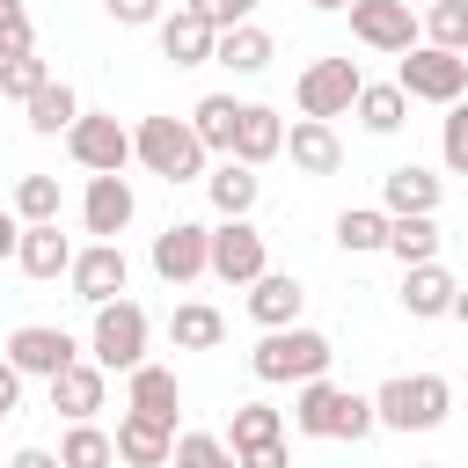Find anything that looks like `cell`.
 Returning a JSON list of instances; mask_svg holds the SVG:
<instances>
[{"label":"cell","mask_w":468,"mask_h":468,"mask_svg":"<svg viewBox=\"0 0 468 468\" xmlns=\"http://www.w3.org/2000/svg\"><path fill=\"white\" fill-rule=\"evenodd\" d=\"M117 461H132V468H168V461H176V424H161V417H146V410H124V417H117Z\"/></svg>","instance_id":"obj_14"},{"label":"cell","mask_w":468,"mask_h":468,"mask_svg":"<svg viewBox=\"0 0 468 468\" xmlns=\"http://www.w3.org/2000/svg\"><path fill=\"white\" fill-rule=\"evenodd\" d=\"M351 110H358V124H366L373 139H388V132H402V110H410V95H402V80H366Z\"/></svg>","instance_id":"obj_29"},{"label":"cell","mask_w":468,"mask_h":468,"mask_svg":"<svg viewBox=\"0 0 468 468\" xmlns=\"http://www.w3.org/2000/svg\"><path fill=\"white\" fill-rule=\"evenodd\" d=\"M168 468H241V453L212 431H176V461Z\"/></svg>","instance_id":"obj_35"},{"label":"cell","mask_w":468,"mask_h":468,"mask_svg":"<svg viewBox=\"0 0 468 468\" xmlns=\"http://www.w3.org/2000/svg\"><path fill=\"white\" fill-rule=\"evenodd\" d=\"M285 154H292L300 176H336V168H344V139H336L329 117H300V124L285 132Z\"/></svg>","instance_id":"obj_17"},{"label":"cell","mask_w":468,"mask_h":468,"mask_svg":"<svg viewBox=\"0 0 468 468\" xmlns=\"http://www.w3.org/2000/svg\"><path fill=\"white\" fill-rule=\"evenodd\" d=\"M388 256L410 271V263H431L439 256V219L431 212H388Z\"/></svg>","instance_id":"obj_25"},{"label":"cell","mask_w":468,"mask_h":468,"mask_svg":"<svg viewBox=\"0 0 468 468\" xmlns=\"http://www.w3.org/2000/svg\"><path fill=\"white\" fill-rule=\"evenodd\" d=\"M453 322H468V285H461V292H453Z\"/></svg>","instance_id":"obj_47"},{"label":"cell","mask_w":468,"mask_h":468,"mask_svg":"<svg viewBox=\"0 0 468 468\" xmlns=\"http://www.w3.org/2000/svg\"><path fill=\"white\" fill-rule=\"evenodd\" d=\"M446 410H453V388L439 373H395V380L373 388V417L388 431H439Z\"/></svg>","instance_id":"obj_3"},{"label":"cell","mask_w":468,"mask_h":468,"mask_svg":"<svg viewBox=\"0 0 468 468\" xmlns=\"http://www.w3.org/2000/svg\"><path fill=\"white\" fill-rule=\"evenodd\" d=\"M453 292H461V278H453L439 256L402 271V314H417V322H439V314H453Z\"/></svg>","instance_id":"obj_16"},{"label":"cell","mask_w":468,"mask_h":468,"mask_svg":"<svg viewBox=\"0 0 468 468\" xmlns=\"http://www.w3.org/2000/svg\"><path fill=\"white\" fill-rule=\"evenodd\" d=\"M380 212H439V176L417 168V161L388 168L380 176Z\"/></svg>","instance_id":"obj_24"},{"label":"cell","mask_w":468,"mask_h":468,"mask_svg":"<svg viewBox=\"0 0 468 468\" xmlns=\"http://www.w3.org/2000/svg\"><path fill=\"white\" fill-rule=\"evenodd\" d=\"M15 241H22V227H15V212H0V263L15 256Z\"/></svg>","instance_id":"obj_46"},{"label":"cell","mask_w":468,"mask_h":468,"mask_svg":"<svg viewBox=\"0 0 468 468\" xmlns=\"http://www.w3.org/2000/svg\"><path fill=\"white\" fill-rule=\"evenodd\" d=\"M7 468H66V461H58V453H44V446H22Z\"/></svg>","instance_id":"obj_45"},{"label":"cell","mask_w":468,"mask_h":468,"mask_svg":"<svg viewBox=\"0 0 468 468\" xmlns=\"http://www.w3.org/2000/svg\"><path fill=\"white\" fill-rule=\"evenodd\" d=\"M154 29H161V58H168V66H212V51H219V29H212L205 15H190V7L161 15Z\"/></svg>","instance_id":"obj_15"},{"label":"cell","mask_w":468,"mask_h":468,"mask_svg":"<svg viewBox=\"0 0 468 468\" xmlns=\"http://www.w3.org/2000/svg\"><path fill=\"white\" fill-rule=\"evenodd\" d=\"M146 307L139 300H102L95 307V329H88V358L102 366V373H132V366H146Z\"/></svg>","instance_id":"obj_5"},{"label":"cell","mask_w":468,"mask_h":468,"mask_svg":"<svg viewBox=\"0 0 468 468\" xmlns=\"http://www.w3.org/2000/svg\"><path fill=\"white\" fill-rule=\"evenodd\" d=\"M227 73H263L271 66V37L256 29V22H241V29H219V51H212Z\"/></svg>","instance_id":"obj_33"},{"label":"cell","mask_w":468,"mask_h":468,"mask_svg":"<svg viewBox=\"0 0 468 468\" xmlns=\"http://www.w3.org/2000/svg\"><path fill=\"white\" fill-rule=\"evenodd\" d=\"M336 249H351V256L388 249V212H380V205H344V212H336Z\"/></svg>","instance_id":"obj_31"},{"label":"cell","mask_w":468,"mask_h":468,"mask_svg":"<svg viewBox=\"0 0 468 468\" xmlns=\"http://www.w3.org/2000/svg\"><path fill=\"white\" fill-rule=\"evenodd\" d=\"M329 336L322 329H300V322H285V329H263V344L249 351V366H256V380H271V388H300V380H322L329 373Z\"/></svg>","instance_id":"obj_2"},{"label":"cell","mask_w":468,"mask_h":468,"mask_svg":"<svg viewBox=\"0 0 468 468\" xmlns=\"http://www.w3.org/2000/svg\"><path fill=\"white\" fill-rule=\"evenodd\" d=\"M154 271H161L168 285L212 278V227H197V219H176V227H161V234H154Z\"/></svg>","instance_id":"obj_9"},{"label":"cell","mask_w":468,"mask_h":468,"mask_svg":"<svg viewBox=\"0 0 468 468\" xmlns=\"http://www.w3.org/2000/svg\"><path fill=\"white\" fill-rule=\"evenodd\" d=\"M307 7H322V15H336V7H351V0H307Z\"/></svg>","instance_id":"obj_48"},{"label":"cell","mask_w":468,"mask_h":468,"mask_svg":"<svg viewBox=\"0 0 468 468\" xmlns=\"http://www.w3.org/2000/svg\"><path fill=\"white\" fill-rule=\"evenodd\" d=\"M132 205H139V197H132V183H124V176H95V183H88V197H80V219H88V234H95V241H117V234L132 227Z\"/></svg>","instance_id":"obj_18"},{"label":"cell","mask_w":468,"mask_h":468,"mask_svg":"<svg viewBox=\"0 0 468 468\" xmlns=\"http://www.w3.org/2000/svg\"><path fill=\"white\" fill-rule=\"evenodd\" d=\"M380 417H373V395L358 388H336V380H300L292 395V431L300 439H366Z\"/></svg>","instance_id":"obj_1"},{"label":"cell","mask_w":468,"mask_h":468,"mask_svg":"<svg viewBox=\"0 0 468 468\" xmlns=\"http://www.w3.org/2000/svg\"><path fill=\"white\" fill-rule=\"evenodd\" d=\"M110 7V22H124V29H146V22H161V0H102Z\"/></svg>","instance_id":"obj_42"},{"label":"cell","mask_w":468,"mask_h":468,"mask_svg":"<svg viewBox=\"0 0 468 468\" xmlns=\"http://www.w3.org/2000/svg\"><path fill=\"white\" fill-rule=\"evenodd\" d=\"M22 110H29V132H37V139H58V132H73V117H80V95H73L66 80H44V88H37Z\"/></svg>","instance_id":"obj_28"},{"label":"cell","mask_w":468,"mask_h":468,"mask_svg":"<svg viewBox=\"0 0 468 468\" xmlns=\"http://www.w3.org/2000/svg\"><path fill=\"white\" fill-rule=\"evenodd\" d=\"M417 468H439V461H417Z\"/></svg>","instance_id":"obj_49"},{"label":"cell","mask_w":468,"mask_h":468,"mask_svg":"<svg viewBox=\"0 0 468 468\" xmlns=\"http://www.w3.org/2000/svg\"><path fill=\"white\" fill-rule=\"evenodd\" d=\"M66 154H73L88 176H124V161H139V154H132V132H124L117 117H95V110H80V117H73Z\"/></svg>","instance_id":"obj_7"},{"label":"cell","mask_w":468,"mask_h":468,"mask_svg":"<svg viewBox=\"0 0 468 468\" xmlns=\"http://www.w3.org/2000/svg\"><path fill=\"white\" fill-rule=\"evenodd\" d=\"M183 7H190V15H205L212 29H241V22L256 15V0H183Z\"/></svg>","instance_id":"obj_41"},{"label":"cell","mask_w":468,"mask_h":468,"mask_svg":"<svg viewBox=\"0 0 468 468\" xmlns=\"http://www.w3.org/2000/svg\"><path fill=\"white\" fill-rule=\"evenodd\" d=\"M44 80H51V66H44L37 51H22V58H0V95H7V102H29Z\"/></svg>","instance_id":"obj_37"},{"label":"cell","mask_w":468,"mask_h":468,"mask_svg":"<svg viewBox=\"0 0 468 468\" xmlns=\"http://www.w3.org/2000/svg\"><path fill=\"white\" fill-rule=\"evenodd\" d=\"M102 388H110V373L95 358H73L66 373H51V410H66V424H80L102 410Z\"/></svg>","instance_id":"obj_20"},{"label":"cell","mask_w":468,"mask_h":468,"mask_svg":"<svg viewBox=\"0 0 468 468\" xmlns=\"http://www.w3.org/2000/svg\"><path fill=\"white\" fill-rule=\"evenodd\" d=\"M15 219H58V176H22L15 183Z\"/></svg>","instance_id":"obj_38"},{"label":"cell","mask_w":468,"mask_h":468,"mask_svg":"<svg viewBox=\"0 0 468 468\" xmlns=\"http://www.w3.org/2000/svg\"><path fill=\"white\" fill-rule=\"evenodd\" d=\"M132 154L161 183H197L205 176V139L190 132V117H139L132 124Z\"/></svg>","instance_id":"obj_4"},{"label":"cell","mask_w":468,"mask_h":468,"mask_svg":"<svg viewBox=\"0 0 468 468\" xmlns=\"http://www.w3.org/2000/svg\"><path fill=\"white\" fill-rule=\"evenodd\" d=\"M292 453H285V439H263V446H249L241 453V468H285Z\"/></svg>","instance_id":"obj_44"},{"label":"cell","mask_w":468,"mask_h":468,"mask_svg":"<svg viewBox=\"0 0 468 468\" xmlns=\"http://www.w3.org/2000/svg\"><path fill=\"white\" fill-rule=\"evenodd\" d=\"M278 154H285V117L263 110V102H249V110H241V132H234V161L263 168V161H278Z\"/></svg>","instance_id":"obj_23"},{"label":"cell","mask_w":468,"mask_h":468,"mask_svg":"<svg viewBox=\"0 0 468 468\" xmlns=\"http://www.w3.org/2000/svg\"><path fill=\"white\" fill-rule=\"evenodd\" d=\"M73 300H88V307H102V300H124V285H132V263H124V249L117 241H88L80 256H73Z\"/></svg>","instance_id":"obj_11"},{"label":"cell","mask_w":468,"mask_h":468,"mask_svg":"<svg viewBox=\"0 0 468 468\" xmlns=\"http://www.w3.org/2000/svg\"><path fill=\"white\" fill-rule=\"evenodd\" d=\"M219 336H227V314L205 307V300H183V307L168 314V344H176V351H219Z\"/></svg>","instance_id":"obj_27"},{"label":"cell","mask_w":468,"mask_h":468,"mask_svg":"<svg viewBox=\"0 0 468 468\" xmlns=\"http://www.w3.org/2000/svg\"><path fill=\"white\" fill-rule=\"evenodd\" d=\"M205 190H212V205H219V219H249L256 212V197H263V176L249 168V161H219L212 176H205Z\"/></svg>","instance_id":"obj_21"},{"label":"cell","mask_w":468,"mask_h":468,"mask_svg":"<svg viewBox=\"0 0 468 468\" xmlns=\"http://www.w3.org/2000/svg\"><path fill=\"white\" fill-rule=\"evenodd\" d=\"M7 358H15L22 373H37V380H51V373H66V366L80 358V344H73L66 329H51V322H22V329L7 336Z\"/></svg>","instance_id":"obj_13"},{"label":"cell","mask_w":468,"mask_h":468,"mask_svg":"<svg viewBox=\"0 0 468 468\" xmlns=\"http://www.w3.org/2000/svg\"><path fill=\"white\" fill-rule=\"evenodd\" d=\"M358 88H366V73H358L351 58H314L292 95H300V117H344V110L358 102Z\"/></svg>","instance_id":"obj_8"},{"label":"cell","mask_w":468,"mask_h":468,"mask_svg":"<svg viewBox=\"0 0 468 468\" xmlns=\"http://www.w3.org/2000/svg\"><path fill=\"white\" fill-rule=\"evenodd\" d=\"M263 439H285V417H278L271 402H241V410L227 417V446L249 453V446H263Z\"/></svg>","instance_id":"obj_34"},{"label":"cell","mask_w":468,"mask_h":468,"mask_svg":"<svg viewBox=\"0 0 468 468\" xmlns=\"http://www.w3.org/2000/svg\"><path fill=\"white\" fill-rule=\"evenodd\" d=\"M241 110H249V102H234V95H197V110H190V132L205 139V154H234Z\"/></svg>","instance_id":"obj_26"},{"label":"cell","mask_w":468,"mask_h":468,"mask_svg":"<svg viewBox=\"0 0 468 468\" xmlns=\"http://www.w3.org/2000/svg\"><path fill=\"white\" fill-rule=\"evenodd\" d=\"M263 271H271L263 234H256L249 219H219V227H212V278H219V285H256Z\"/></svg>","instance_id":"obj_10"},{"label":"cell","mask_w":468,"mask_h":468,"mask_svg":"<svg viewBox=\"0 0 468 468\" xmlns=\"http://www.w3.org/2000/svg\"><path fill=\"white\" fill-rule=\"evenodd\" d=\"M73 256H80V249L58 234V219H29V227H22V241H15V263H22L29 278H66V271H73Z\"/></svg>","instance_id":"obj_19"},{"label":"cell","mask_w":468,"mask_h":468,"mask_svg":"<svg viewBox=\"0 0 468 468\" xmlns=\"http://www.w3.org/2000/svg\"><path fill=\"white\" fill-rule=\"evenodd\" d=\"M22 51H37L29 7H22V0H0V58H22Z\"/></svg>","instance_id":"obj_39"},{"label":"cell","mask_w":468,"mask_h":468,"mask_svg":"<svg viewBox=\"0 0 468 468\" xmlns=\"http://www.w3.org/2000/svg\"><path fill=\"white\" fill-rule=\"evenodd\" d=\"M300 278L292 271H263L256 285H249V322H263V329H285V322H300Z\"/></svg>","instance_id":"obj_22"},{"label":"cell","mask_w":468,"mask_h":468,"mask_svg":"<svg viewBox=\"0 0 468 468\" xmlns=\"http://www.w3.org/2000/svg\"><path fill=\"white\" fill-rule=\"evenodd\" d=\"M395 80H402V95L410 102H461V88H468V51H439V44H410L402 51V66H395Z\"/></svg>","instance_id":"obj_6"},{"label":"cell","mask_w":468,"mask_h":468,"mask_svg":"<svg viewBox=\"0 0 468 468\" xmlns=\"http://www.w3.org/2000/svg\"><path fill=\"white\" fill-rule=\"evenodd\" d=\"M424 44H439V51H468V0H431V15H424Z\"/></svg>","instance_id":"obj_36"},{"label":"cell","mask_w":468,"mask_h":468,"mask_svg":"<svg viewBox=\"0 0 468 468\" xmlns=\"http://www.w3.org/2000/svg\"><path fill=\"white\" fill-rule=\"evenodd\" d=\"M351 37L366 51H410L417 15H410V0H351Z\"/></svg>","instance_id":"obj_12"},{"label":"cell","mask_w":468,"mask_h":468,"mask_svg":"<svg viewBox=\"0 0 468 468\" xmlns=\"http://www.w3.org/2000/svg\"><path fill=\"white\" fill-rule=\"evenodd\" d=\"M132 410H146V417H161V424H176V410H183V388H176V373L168 366H132Z\"/></svg>","instance_id":"obj_30"},{"label":"cell","mask_w":468,"mask_h":468,"mask_svg":"<svg viewBox=\"0 0 468 468\" xmlns=\"http://www.w3.org/2000/svg\"><path fill=\"white\" fill-rule=\"evenodd\" d=\"M15 402H22V366L0 351V417H15Z\"/></svg>","instance_id":"obj_43"},{"label":"cell","mask_w":468,"mask_h":468,"mask_svg":"<svg viewBox=\"0 0 468 468\" xmlns=\"http://www.w3.org/2000/svg\"><path fill=\"white\" fill-rule=\"evenodd\" d=\"M58 461H66V468H110V461H117V431H102L95 417H80V424L58 439Z\"/></svg>","instance_id":"obj_32"},{"label":"cell","mask_w":468,"mask_h":468,"mask_svg":"<svg viewBox=\"0 0 468 468\" xmlns=\"http://www.w3.org/2000/svg\"><path fill=\"white\" fill-rule=\"evenodd\" d=\"M439 154L453 176H468V102H446V124H439Z\"/></svg>","instance_id":"obj_40"}]
</instances>
